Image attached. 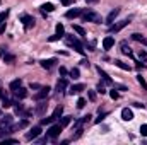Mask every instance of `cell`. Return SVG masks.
<instances>
[{"mask_svg":"<svg viewBox=\"0 0 147 145\" xmlns=\"http://www.w3.org/2000/svg\"><path fill=\"white\" fill-rule=\"evenodd\" d=\"M140 133L144 137H147V125H140Z\"/></svg>","mask_w":147,"mask_h":145,"instance_id":"43","label":"cell"},{"mask_svg":"<svg viewBox=\"0 0 147 145\" xmlns=\"http://www.w3.org/2000/svg\"><path fill=\"white\" fill-rule=\"evenodd\" d=\"M62 113H63V108H62V106H57V108H55V111H53V114H51V116H53V119L62 118Z\"/></svg>","mask_w":147,"mask_h":145,"instance_id":"23","label":"cell"},{"mask_svg":"<svg viewBox=\"0 0 147 145\" xmlns=\"http://www.w3.org/2000/svg\"><path fill=\"white\" fill-rule=\"evenodd\" d=\"M74 31H75L79 36H86V29L80 28V26H77V24H74Z\"/></svg>","mask_w":147,"mask_h":145,"instance_id":"27","label":"cell"},{"mask_svg":"<svg viewBox=\"0 0 147 145\" xmlns=\"http://www.w3.org/2000/svg\"><path fill=\"white\" fill-rule=\"evenodd\" d=\"M134 106H135V108H146V104H142V103H134Z\"/></svg>","mask_w":147,"mask_h":145,"instance_id":"45","label":"cell"},{"mask_svg":"<svg viewBox=\"0 0 147 145\" xmlns=\"http://www.w3.org/2000/svg\"><path fill=\"white\" fill-rule=\"evenodd\" d=\"M57 34H60V36H65V28H63V24H57Z\"/></svg>","mask_w":147,"mask_h":145,"instance_id":"31","label":"cell"},{"mask_svg":"<svg viewBox=\"0 0 147 145\" xmlns=\"http://www.w3.org/2000/svg\"><path fill=\"white\" fill-rule=\"evenodd\" d=\"M39 9H41V12H53V10H55V5L48 2V3H43Z\"/></svg>","mask_w":147,"mask_h":145,"instance_id":"22","label":"cell"},{"mask_svg":"<svg viewBox=\"0 0 147 145\" xmlns=\"http://www.w3.org/2000/svg\"><path fill=\"white\" fill-rule=\"evenodd\" d=\"M21 22L24 24V29H31L34 26V19L31 15H28V14H22L21 15Z\"/></svg>","mask_w":147,"mask_h":145,"instance_id":"6","label":"cell"},{"mask_svg":"<svg viewBox=\"0 0 147 145\" xmlns=\"http://www.w3.org/2000/svg\"><path fill=\"white\" fill-rule=\"evenodd\" d=\"M84 106H86V99H84V97H80V99L77 101V108H79V109H82Z\"/></svg>","mask_w":147,"mask_h":145,"instance_id":"40","label":"cell"},{"mask_svg":"<svg viewBox=\"0 0 147 145\" xmlns=\"http://www.w3.org/2000/svg\"><path fill=\"white\" fill-rule=\"evenodd\" d=\"M96 70H98V73H99V75H101V77H103V82H105V84H113V80H111V77L110 75H108V73L105 72V70H103V68H101V67H98V68H96Z\"/></svg>","mask_w":147,"mask_h":145,"instance_id":"14","label":"cell"},{"mask_svg":"<svg viewBox=\"0 0 147 145\" xmlns=\"http://www.w3.org/2000/svg\"><path fill=\"white\" fill-rule=\"evenodd\" d=\"M98 92L106 94V89H105V84H103V82H99V84H98Z\"/></svg>","mask_w":147,"mask_h":145,"instance_id":"38","label":"cell"},{"mask_svg":"<svg viewBox=\"0 0 147 145\" xmlns=\"http://www.w3.org/2000/svg\"><path fill=\"white\" fill-rule=\"evenodd\" d=\"M7 17H9V10H3V12H0V26L7 21Z\"/></svg>","mask_w":147,"mask_h":145,"instance_id":"33","label":"cell"},{"mask_svg":"<svg viewBox=\"0 0 147 145\" xmlns=\"http://www.w3.org/2000/svg\"><path fill=\"white\" fill-rule=\"evenodd\" d=\"M113 46H115V38L113 36H106L105 39H103V50L108 51V50H111Z\"/></svg>","mask_w":147,"mask_h":145,"instance_id":"10","label":"cell"},{"mask_svg":"<svg viewBox=\"0 0 147 145\" xmlns=\"http://www.w3.org/2000/svg\"><path fill=\"white\" fill-rule=\"evenodd\" d=\"M41 135V126H33L28 133H26V140H34Z\"/></svg>","mask_w":147,"mask_h":145,"instance_id":"7","label":"cell"},{"mask_svg":"<svg viewBox=\"0 0 147 145\" xmlns=\"http://www.w3.org/2000/svg\"><path fill=\"white\" fill-rule=\"evenodd\" d=\"M130 24V19H123V21H120V22H116V24H111L110 26V33H120L123 28H127Z\"/></svg>","mask_w":147,"mask_h":145,"instance_id":"4","label":"cell"},{"mask_svg":"<svg viewBox=\"0 0 147 145\" xmlns=\"http://www.w3.org/2000/svg\"><path fill=\"white\" fill-rule=\"evenodd\" d=\"M65 43H67L69 46H72L77 53L84 55V46H82V43H80V41H79L75 36H65Z\"/></svg>","mask_w":147,"mask_h":145,"instance_id":"2","label":"cell"},{"mask_svg":"<svg viewBox=\"0 0 147 145\" xmlns=\"http://www.w3.org/2000/svg\"><path fill=\"white\" fill-rule=\"evenodd\" d=\"M69 75H70V77H72L74 80H77V79H79V77H80V72H79V68H72V70H70V72H69Z\"/></svg>","mask_w":147,"mask_h":145,"instance_id":"30","label":"cell"},{"mask_svg":"<svg viewBox=\"0 0 147 145\" xmlns=\"http://www.w3.org/2000/svg\"><path fill=\"white\" fill-rule=\"evenodd\" d=\"M106 116H108V113H106V111H103V113L99 111V118H96V123H101V121H103Z\"/></svg>","mask_w":147,"mask_h":145,"instance_id":"35","label":"cell"},{"mask_svg":"<svg viewBox=\"0 0 147 145\" xmlns=\"http://www.w3.org/2000/svg\"><path fill=\"white\" fill-rule=\"evenodd\" d=\"M7 144H17V140H14V138H3L2 145H7Z\"/></svg>","mask_w":147,"mask_h":145,"instance_id":"41","label":"cell"},{"mask_svg":"<svg viewBox=\"0 0 147 145\" xmlns=\"http://www.w3.org/2000/svg\"><path fill=\"white\" fill-rule=\"evenodd\" d=\"M139 58H140L142 62H146V63H147V51L140 50V53H139Z\"/></svg>","mask_w":147,"mask_h":145,"instance_id":"36","label":"cell"},{"mask_svg":"<svg viewBox=\"0 0 147 145\" xmlns=\"http://www.w3.org/2000/svg\"><path fill=\"white\" fill-rule=\"evenodd\" d=\"M110 96H111V99H115V101H116V99L120 97V94H118V92H116L115 89H113V91H111V92H110Z\"/></svg>","mask_w":147,"mask_h":145,"instance_id":"42","label":"cell"},{"mask_svg":"<svg viewBox=\"0 0 147 145\" xmlns=\"http://www.w3.org/2000/svg\"><path fill=\"white\" fill-rule=\"evenodd\" d=\"M29 125V121L28 119H22V121H19L17 125H14V130H22V128H26Z\"/></svg>","mask_w":147,"mask_h":145,"instance_id":"26","label":"cell"},{"mask_svg":"<svg viewBox=\"0 0 147 145\" xmlns=\"http://www.w3.org/2000/svg\"><path fill=\"white\" fill-rule=\"evenodd\" d=\"M14 94H16V97H17V99H24V97L28 96V91L21 85L19 89H16V91H14Z\"/></svg>","mask_w":147,"mask_h":145,"instance_id":"18","label":"cell"},{"mask_svg":"<svg viewBox=\"0 0 147 145\" xmlns=\"http://www.w3.org/2000/svg\"><path fill=\"white\" fill-rule=\"evenodd\" d=\"M63 36H60V34H53V36H50L48 38V41L50 43H55V41H58V39H62Z\"/></svg>","mask_w":147,"mask_h":145,"instance_id":"37","label":"cell"},{"mask_svg":"<svg viewBox=\"0 0 147 145\" xmlns=\"http://www.w3.org/2000/svg\"><path fill=\"white\" fill-rule=\"evenodd\" d=\"M120 48H121V53H123V55L132 56V48L128 46V43H127V41H121V43H120Z\"/></svg>","mask_w":147,"mask_h":145,"instance_id":"15","label":"cell"},{"mask_svg":"<svg viewBox=\"0 0 147 145\" xmlns=\"http://www.w3.org/2000/svg\"><path fill=\"white\" fill-rule=\"evenodd\" d=\"M80 65H82V67H89V60H82Z\"/></svg>","mask_w":147,"mask_h":145,"instance_id":"46","label":"cell"},{"mask_svg":"<svg viewBox=\"0 0 147 145\" xmlns=\"http://www.w3.org/2000/svg\"><path fill=\"white\" fill-rule=\"evenodd\" d=\"M46 108H48V104H46V99H43V101H39V104L36 106L34 113H36V114H39V116H43V114H45V111H46Z\"/></svg>","mask_w":147,"mask_h":145,"instance_id":"11","label":"cell"},{"mask_svg":"<svg viewBox=\"0 0 147 145\" xmlns=\"http://www.w3.org/2000/svg\"><path fill=\"white\" fill-rule=\"evenodd\" d=\"M72 123V116H62V119H60V125L65 128V126H69Z\"/></svg>","mask_w":147,"mask_h":145,"instance_id":"25","label":"cell"},{"mask_svg":"<svg viewBox=\"0 0 147 145\" xmlns=\"http://www.w3.org/2000/svg\"><path fill=\"white\" fill-rule=\"evenodd\" d=\"M39 63H41V67H43L45 70H51V68L55 67V63H57V58H48V60H41Z\"/></svg>","mask_w":147,"mask_h":145,"instance_id":"8","label":"cell"},{"mask_svg":"<svg viewBox=\"0 0 147 145\" xmlns=\"http://www.w3.org/2000/svg\"><path fill=\"white\" fill-rule=\"evenodd\" d=\"M55 89H57V92H58V94H62V92L67 89V79H65V77H63V79H60V80L57 82V87H55Z\"/></svg>","mask_w":147,"mask_h":145,"instance_id":"12","label":"cell"},{"mask_svg":"<svg viewBox=\"0 0 147 145\" xmlns=\"http://www.w3.org/2000/svg\"><path fill=\"white\" fill-rule=\"evenodd\" d=\"M2 106H3V108H10V106H12V101H10L9 97H5V99H2Z\"/></svg>","mask_w":147,"mask_h":145,"instance_id":"34","label":"cell"},{"mask_svg":"<svg viewBox=\"0 0 147 145\" xmlns=\"http://www.w3.org/2000/svg\"><path fill=\"white\" fill-rule=\"evenodd\" d=\"M82 12H84V9H70V10L65 12V17L67 19H75V17L82 15Z\"/></svg>","mask_w":147,"mask_h":145,"instance_id":"9","label":"cell"},{"mask_svg":"<svg viewBox=\"0 0 147 145\" xmlns=\"http://www.w3.org/2000/svg\"><path fill=\"white\" fill-rule=\"evenodd\" d=\"M87 97H89V101H96V92L94 91H87Z\"/></svg>","mask_w":147,"mask_h":145,"instance_id":"39","label":"cell"},{"mask_svg":"<svg viewBox=\"0 0 147 145\" xmlns=\"http://www.w3.org/2000/svg\"><path fill=\"white\" fill-rule=\"evenodd\" d=\"M21 85H22V80H21V79H16V80L10 82V91H16V89H19Z\"/></svg>","mask_w":147,"mask_h":145,"instance_id":"24","label":"cell"},{"mask_svg":"<svg viewBox=\"0 0 147 145\" xmlns=\"http://www.w3.org/2000/svg\"><path fill=\"white\" fill-rule=\"evenodd\" d=\"M50 91H51V89H50L48 85H46V87H39V91L34 94V99H36V101H43V99H46V97L50 96Z\"/></svg>","mask_w":147,"mask_h":145,"instance_id":"5","label":"cell"},{"mask_svg":"<svg viewBox=\"0 0 147 145\" xmlns=\"http://www.w3.org/2000/svg\"><path fill=\"white\" fill-rule=\"evenodd\" d=\"M55 119H53V116H48V118H41V126L43 125H51Z\"/></svg>","mask_w":147,"mask_h":145,"instance_id":"32","label":"cell"},{"mask_svg":"<svg viewBox=\"0 0 147 145\" xmlns=\"http://www.w3.org/2000/svg\"><path fill=\"white\" fill-rule=\"evenodd\" d=\"M87 3H96V2H99V0H86Z\"/></svg>","mask_w":147,"mask_h":145,"instance_id":"50","label":"cell"},{"mask_svg":"<svg viewBox=\"0 0 147 145\" xmlns=\"http://www.w3.org/2000/svg\"><path fill=\"white\" fill-rule=\"evenodd\" d=\"M7 125H12V114H5L0 119V126H7Z\"/></svg>","mask_w":147,"mask_h":145,"instance_id":"21","label":"cell"},{"mask_svg":"<svg viewBox=\"0 0 147 145\" xmlns=\"http://www.w3.org/2000/svg\"><path fill=\"white\" fill-rule=\"evenodd\" d=\"M84 89H86L84 84H74V85H70V94H80Z\"/></svg>","mask_w":147,"mask_h":145,"instance_id":"16","label":"cell"},{"mask_svg":"<svg viewBox=\"0 0 147 145\" xmlns=\"http://www.w3.org/2000/svg\"><path fill=\"white\" fill-rule=\"evenodd\" d=\"M5 97H7V94H5V92L0 89V99H5Z\"/></svg>","mask_w":147,"mask_h":145,"instance_id":"47","label":"cell"},{"mask_svg":"<svg viewBox=\"0 0 147 145\" xmlns=\"http://www.w3.org/2000/svg\"><path fill=\"white\" fill-rule=\"evenodd\" d=\"M118 14H120V9H113L110 14H108V17H106V24H111V22L118 17Z\"/></svg>","mask_w":147,"mask_h":145,"instance_id":"17","label":"cell"},{"mask_svg":"<svg viewBox=\"0 0 147 145\" xmlns=\"http://www.w3.org/2000/svg\"><path fill=\"white\" fill-rule=\"evenodd\" d=\"M137 82H139V84H140V85L144 87V91H147V82H146V79H144V77H142L140 73L137 75Z\"/></svg>","mask_w":147,"mask_h":145,"instance_id":"28","label":"cell"},{"mask_svg":"<svg viewBox=\"0 0 147 145\" xmlns=\"http://www.w3.org/2000/svg\"><path fill=\"white\" fill-rule=\"evenodd\" d=\"M60 75H62V77H65V75H69V70H67L65 67H60Z\"/></svg>","mask_w":147,"mask_h":145,"instance_id":"44","label":"cell"},{"mask_svg":"<svg viewBox=\"0 0 147 145\" xmlns=\"http://www.w3.org/2000/svg\"><path fill=\"white\" fill-rule=\"evenodd\" d=\"M41 85H38V84H31V89H39Z\"/></svg>","mask_w":147,"mask_h":145,"instance_id":"49","label":"cell"},{"mask_svg":"<svg viewBox=\"0 0 147 145\" xmlns=\"http://www.w3.org/2000/svg\"><path fill=\"white\" fill-rule=\"evenodd\" d=\"M72 2H74V0H62V3H63V5H70Z\"/></svg>","mask_w":147,"mask_h":145,"instance_id":"48","label":"cell"},{"mask_svg":"<svg viewBox=\"0 0 147 145\" xmlns=\"http://www.w3.org/2000/svg\"><path fill=\"white\" fill-rule=\"evenodd\" d=\"M62 128H63L62 125H51V126H50V128L46 130V137H48L50 140H55V138H57V137L60 135Z\"/></svg>","mask_w":147,"mask_h":145,"instance_id":"3","label":"cell"},{"mask_svg":"<svg viewBox=\"0 0 147 145\" xmlns=\"http://www.w3.org/2000/svg\"><path fill=\"white\" fill-rule=\"evenodd\" d=\"M2 58H3V62H5V63H14V60H16V58H14V55H9V53H5Z\"/></svg>","mask_w":147,"mask_h":145,"instance_id":"29","label":"cell"},{"mask_svg":"<svg viewBox=\"0 0 147 145\" xmlns=\"http://www.w3.org/2000/svg\"><path fill=\"white\" fill-rule=\"evenodd\" d=\"M82 21H84V22H96V24H99V22H101V15L96 14L94 10L84 9V12H82Z\"/></svg>","mask_w":147,"mask_h":145,"instance_id":"1","label":"cell"},{"mask_svg":"<svg viewBox=\"0 0 147 145\" xmlns=\"http://www.w3.org/2000/svg\"><path fill=\"white\" fill-rule=\"evenodd\" d=\"M132 39L137 41V43H140V44H144V46H147V38H144L142 34H139V33H134L132 34Z\"/></svg>","mask_w":147,"mask_h":145,"instance_id":"19","label":"cell"},{"mask_svg":"<svg viewBox=\"0 0 147 145\" xmlns=\"http://www.w3.org/2000/svg\"><path fill=\"white\" fill-rule=\"evenodd\" d=\"M121 118H123L125 121H132V119H134V113H132V109L123 108L121 109Z\"/></svg>","mask_w":147,"mask_h":145,"instance_id":"13","label":"cell"},{"mask_svg":"<svg viewBox=\"0 0 147 145\" xmlns=\"http://www.w3.org/2000/svg\"><path fill=\"white\" fill-rule=\"evenodd\" d=\"M115 65H116L118 68L125 70V72H130V70H132V67H130V65H127V63H123L121 60H115Z\"/></svg>","mask_w":147,"mask_h":145,"instance_id":"20","label":"cell"}]
</instances>
